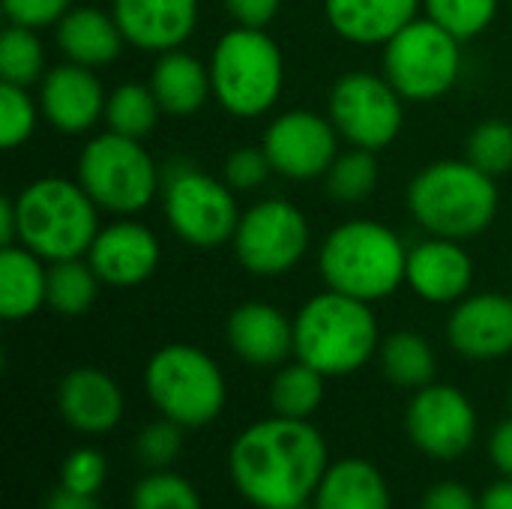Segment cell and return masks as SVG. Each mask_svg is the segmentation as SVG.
<instances>
[{
  "label": "cell",
  "instance_id": "cell-11",
  "mask_svg": "<svg viewBox=\"0 0 512 509\" xmlns=\"http://www.w3.org/2000/svg\"><path fill=\"white\" fill-rule=\"evenodd\" d=\"M330 120L351 147L381 150L402 132L405 99L381 75L348 72L330 90Z\"/></svg>",
  "mask_w": 512,
  "mask_h": 509
},
{
  "label": "cell",
  "instance_id": "cell-46",
  "mask_svg": "<svg viewBox=\"0 0 512 509\" xmlns=\"http://www.w3.org/2000/svg\"><path fill=\"white\" fill-rule=\"evenodd\" d=\"M18 243V213H15V198L0 201V246H15Z\"/></svg>",
  "mask_w": 512,
  "mask_h": 509
},
{
  "label": "cell",
  "instance_id": "cell-8",
  "mask_svg": "<svg viewBox=\"0 0 512 509\" xmlns=\"http://www.w3.org/2000/svg\"><path fill=\"white\" fill-rule=\"evenodd\" d=\"M78 183L99 210L132 216L150 207L162 177L138 138L108 129L84 144L78 156Z\"/></svg>",
  "mask_w": 512,
  "mask_h": 509
},
{
  "label": "cell",
  "instance_id": "cell-12",
  "mask_svg": "<svg viewBox=\"0 0 512 509\" xmlns=\"http://www.w3.org/2000/svg\"><path fill=\"white\" fill-rule=\"evenodd\" d=\"M312 231L300 207L282 198L258 201L240 216L234 231V252L240 264L255 276H282L294 270L306 249Z\"/></svg>",
  "mask_w": 512,
  "mask_h": 509
},
{
  "label": "cell",
  "instance_id": "cell-42",
  "mask_svg": "<svg viewBox=\"0 0 512 509\" xmlns=\"http://www.w3.org/2000/svg\"><path fill=\"white\" fill-rule=\"evenodd\" d=\"M420 509H480V501L474 498V492L462 483H438L423 495Z\"/></svg>",
  "mask_w": 512,
  "mask_h": 509
},
{
  "label": "cell",
  "instance_id": "cell-44",
  "mask_svg": "<svg viewBox=\"0 0 512 509\" xmlns=\"http://www.w3.org/2000/svg\"><path fill=\"white\" fill-rule=\"evenodd\" d=\"M45 509H99V504H96V495H78V492L60 486V489L48 498Z\"/></svg>",
  "mask_w": 512,
  "mask_h": 509
},
{
  "label": "cell",
  "instance_id": "cell-39",
  "mask_svg": "<svg viewBox=\"0 0 512 509\" xmlns=\"http://www.w3.org/2000/svg\"><path fill=\"white\" fill-rule=\"evenodd\" d=\"M273 165L261 150L255 147H240L228 156L225 162V183L234 189V192H249V189H258L267 177H270Z\"/></svg>",
  "mask_w": 512,
  "mask_h": 509
},
{
  "label": "cell",
  "instance_id": "cell-17",
  "mask_svg": "<svg viewBox=\"0 0 512 509\" xmlns=\"http://www.w3.org/2000/svg\"><path fill=\"white\" fill-rule=\"evenodd\" d=\"M450 345L468 360H498L512 351V297H462L447 321Z\"/></svg>",
  "mask_w": 512,
  "mask_h": 509
},
{
  "label": "cell",
  "instance_id": "cell-37",
  "mask_svg": "<svg viewBox=\"0 0 512 509\" xmlns=\"http://www.w3.org/2000/svg\"><path fill=\"white\" fill-rule=\"evenodd\" d=\"M183 450V426L162 417L156 423H150L147 429H141L138 441H135V456L141 465L153 468V471H165L177 462Z\"/></svg>",
  "mask_w": 512,
  "mask_h": 509
},
{
  "label": "cell",
  "instance_id": "cell-41",
  "mask_svg": "<svg viewBox=\"0 0 512 509\" xmlns=\"http://www.w3.org/2000/svg\"><path fill=\"white\" fill-rule=\"evenodd\" d=\"M279 6L282 0H225L228 15L240 27H255V30H264L276 18Z\"/></svg>",
  "mask_w": 512,
  "mask_h": 509
},
{
  "label": "cell",
  "instance_id": "cell-15",
  "mask_svg": "<svg viewBox=\"0 0 512 509\" xmlns=\"http://www.w3.org/2000/svg\"><path fill=\"white\" fill-rule=\"evenodd\" d=\"M162 249L156 234L132 219H120L108 228H99L87 261L105 285L135 288L147 282L159 267Z\"/></svg>",
  "mask_w": 512,
  "mask_h": 509
},
{
  "label": "cell",
  "instance_id": "cell-16",
  "mask_svg": "<svg viewBox=\"0 0 512 509\" xmlns=\"http://www.w3.org/2000/svg\"><path fill=\"white\" fill-rule=\"evenodd\" d=\"M39 108L45 120L63 135H81L105 117V90L90 66L60 63L39 81Z\"/></svg>",
  "mask_w": 512,
  "mask_h": 509
},
{
  "label": "cell",
  "instance_id": "cell-22",
  "mask_svg": "<svg viewBox=\"0 0 512 509\" xmlns=\"http://www.w3.org/2000/svg\"><path fill=\"white\" fill-rule=\"evenodd\" d=\"M423 0H324L330 27L354 45H387L408 27Z\"/></svg>",
  "mask_w": 512,
  "mask_h": 509
},
{
  "label": "cell",
  "instance_id": "cell-34",
  "mask_svg": "<svg viewBox=\"0 0 512 509\" xmlns=\"http://www.w3.org/2000/svg\"><path fill=\"white\" fill-rule=\"evenodd\" d=\"M132 509H201L195 486L171 471H153L132 489Z\"/></svg>",
  "mask_w": 512,
  "mask_h": 509
},
{
  "label": "cell",
  "instance_id": "cell-6",
  "mask_svg": "<svg viewBox=\"0 0 512 509\" xmlns=\"http://www.w3.org/2000/svg\"><path fill=\"white\" fill-rule=\"evenodd\" d=\"M207 66L216 102L234 117H261L282 96L285 57L264 30L237 24L216 42Z\"/></svg>",
  "mask_w": 512,
  "mask_h": 509
},
{
  "label": "cell",
  "instance_id": "cell-18",
  "mask_svg": "<svg viewBox=\"0 0 512 509\" xmlns=\"http://www.w3.org/2000/svg\"><path fill=\"white\" fill-rule=\"evenodd\" d=\"M198 0H111L129 45L141 51H174L198 27Z\"/></svg>",
  "mask_w": 512,
  "mask_h": 509
},
{
  "label": "cell",
  "instance_id": "cell-45",
  "mask_svg": "<svg viewBox=\"0 0 512 509\" xmlns=\"http://www.w3.org/2000/svg\"><path fill=\"white\" fill-rule=\"evenodd\" d=\"M480 509H512V477L492 483L480 498Z\"/></svg>",
  "mask_w": 512,
  "mask_h": 509
},
{
  "label": "cell",
  "instance_id": "cell-35",
  "mask_svg": "<svg viewBox=\"0 0 512 509\" xmlns=\"http://www.w3.org/2000/svg\"><path fill=\"white\" fill-rule=\"evenodd\" d=\"M468 162L501 177L512 168V126L507 120H486L468 138Z\"/></svg>",
  "mask_w": 512,
  "mask_h": 509
},
{
  "label": "cell",
  "instance_id": "cell-7",
  "mask_svg": "<svg viewBox=\"0 0 512 509\" xmlns=\"http://www.w3.org/2000/svg\"><path fill=\"white\" fill-rule=\"evenodd\" d=\"M144 387L159 414L183 429L213 423L228 399L222 369L195 345H165L156 351L147 363Z\"/></svg>",
  "mask_w": 512,
  "mask_h": 509
},
{
  "label": "cell",
  "instance_id": "cell-47",
  "mask_svg": "<svg viewBox=\"0 0 512 509\" xmlns=\"http://www.w3.org/2000/svg\"><path fill=\"white\" fill-rule=\"evenodd\" d=\"M300 509H306V507H300Z\"/></svg>",
  "mask_w": 512,
  "mask_h": 509
},
{
  "label": "cell",
  "instance_id": "cell-30",
  "mask_svg": "<svg viewBox=\"0 0 512 509\" xmlns=\"http://www.w3.org/2000/svg\"><path fill=\"white\" fill-rule=\"evenodd\" d=\"M159 114H162V105L156 93L144 84H120L108 93V102H105L108 129L126 138H138V141L156 129Z\"/></svg>",
  "mask_w": 512,
  "mask_h": 509
},
{
  "label": "cell",
  "instance_id": "cell-26",
  "mask_svg": "<svg viewBox=\"0 0 512 509\" xmlns=\"http://www.w3.org/2000/svg\"><path fill=\"white\" fill-rule=\"evenodd\" d=\"M315 509H390V486L366 459H342L327 468Z\"/></svg>",
  "mask_w": 512,
  "mask_h": 509
},
{
  "label": "cell",
  "instance_id": "cell-31",
  "mask_svg": "<svg viewBox=\"0 0 512 509\" xmlns=\"http://www.w3.org/2000/svg\"><path fill=\"white\" fill-rule=\"evenodd\" d=\"M0 78L6 84L30 87L45 78V48L30 27H6L0 36Z\"/></svg>",
  "mask_w": 512,
  "mask_h": 509
},
{
  "label": "cell",
  "instance_id": "cell-2",
  "mask_svg": "<svg viewBox=\"0 0 512 509\" xmlns=\"http://www.w3.org/2000/svg\"><path fill=\"white\" fill-rule=\"evenodd\" d=\"M411 216L432 237L468 240L483 234L498 213L495 177L474 162L444 159L426 165L408 186Z\"/></svg>",
  "mask_w": 512,
  "mask_h": 509
},
{
  "label": "cell",
  "instance_id": "cell-20",
  "mask_svg": "<svg viewBox=\"0 0 512 509\" xmlns=\"http://www.w3.org/2000/svg\"><path fill=\"white\" fill-rule=\"evenodd\" d=\"M60 417L84 435H105L123 417V393L117 381L99 369H72L57 390Z\"/></svg>",
  "mask_w": 512,
  "mask_h": 509
},
{
  "label": "cell",
  "instance_id": "cell-25",
  "mask_svg": "<svg viewBox=\"0 0 512 509\" xmlns=\"http://www.w3.org/2000/svg\"><path fill=\"white\" fill-rule=\"evenodd\" d=\"M48 303L45 261L27 246L0 249V315L6 321H24Z\"/></svg>",
  "mask_w": 512,
  "mask_h": 509
},
{
  "label": "cell",
  "instance_id": "cell-4",
  "mask_svg": "<svg viewBox=\"0 0 512 509\" xmlns=\"http://www.w3.org/2000/svg\"><path fill=\"white\" fill-rule=\"evenodd\" d=\"M327 288L375 303L408 276V249L396 231L372 219H354L327 234L318 255Z\"/></svg>",
  "mask_w": 512,
  "mask_h": 509
},
{
  "label": "cell",
  "instance_id": "cell-27",
  "mask_svg": "<svg viewBox=\"0 0 512 509\" xmlns=\"http://www.w3.org/2000/svg\"><path fill=\"white\" fill-rule=\"evenodd\" d=\"M381 366L396 387L423 390L435 384V351L420 333H393L381 348Z\"/></svg>",
  "mask_w": 512,
  "mask_h": 509
},
{
  "label": "cell",
  "instance_id": "cell-40",
  "mask_svg": "<svg viewBox=\"0 0 512 509\" xmlns=\"http://www.w3.org/2000/svg\"><path fill=\"white\" fill-rule=\"evenodd\" d=\"M69 9H72V0H3V12L9 24L30 27V30L57 24Z\"/></svg>",
  "mask_w": 512,
  "mask_h": 509
},
{
  "label": "cell",
  "instance_id": "cell-1",
  "mask_svg": "<svg viewBox=\"0 0 512 509\" xmlns=\"http://www.w3.org/2000/svg\"><path fill=\"white\" fill-rule=\"evenodd\" d=\"M327 468L321 432L306 420L279 414L240 432L228 453V471L237 492L258 509L306 507Z\"/></svg>",
  "mask_w": 512,
  "mask_h": 509
},
{
  "label": "cell",
  "instance_id": "cell-19",
  "mask_svg": "<svg viewBox=\"0 0 512 509\" xmlns=\"http://www.w3.org/2000/svg\"><path fill=\"white\" fill-rule=\"evenodd\" d=\"M405 282L426 303H459L474 282V261L459 240L429 237L408 249Z\"/></svg>",
  "mask_w": 512,
  "mask_h": 509
},
{
  "label": "cell",
  "instance_id": "cell-32",
  "mask_svg": "<svg viewBox=\"0 0 512 509\" xmlns=\"http://www.w3.org/2000/svg\"><path fill=\"white\" fill-rule=\"evenodd\" d=\"M324 177H327V189H330V195L336 201H342V204L366 201L375 192V186H378L375 150L354 147L348 153H339Z\"/></svg>",
  "mask_w": 512,
  "mask_h": 509
},
{
  "label": "cell",
  "instance_id": "cell-9",
  "mask_svg": "<svg viewBox=\"0 0 512 509\" xmlns=\"http://www.w3.org/2000/svg\"><path fill=\"white\" fill-rule=\"evenodd\" d=\"M459 72V39L432 18H414L384 45V78L405 102L441 99L453 90Z\"/></svg>",
  "mask_w": 512,
  "mask_h": 509
},
{
  "label": "cell",
  "instance_id": "cell-36",
  "mask_svg": "<svg viewBox=\"0 0 512 509\" xmlns=\"http://www.w3.org/2000/svg\"><path fill=\"white\" fill-rule=\"evenodd\" d=\"M39 105L30 99L27 87L18 84H0V144L3 150H15L24 144L39 120Z\"/></svg>",
  "mask_w": 512,
  "mask_h": 509
},
{
  "label": "cell",
  "instance_id": "cell-28",
  "mask_svg": "<svg viewBox=\"0 0 512 509\" xmlns=\"http://www.w3.org/2000/svg\"><path fill=\"white\" fill-rule=\"evenodd\" d=\"M99 282L102 279L96 276L90 261H54L48 267V306L66 318H78L96 303Z\"/></svg>",
  "mask_w": 512,
  "mask_h": 509
},
{
  "label": "cell",
  "instance_id": "cell-14",
  "mask_svg": "<svg viewBox=\"0 0 512 509\" xmlns=\"http://www.w3.org/2000/svg\"><path fill=\"white\" fill-rule=\"evenodd\" d=\"M264 153L273 171L288 180L324 177L339 156V132L330 117L288 111L267 126Z\"/></svg>",
  "mask_w": 512,
  "mask_h": 509
},
{
  "label": "cell",
  "instance_id": "cell-5",
  "mask_svg": "<svg viewBox=\"0 0 512 509\" xmlns=\"http://www.w3.org/2000/svg\"><path fill=\"white\" fill-rule=\"evenodd\" d=\"M378 351V321L366 300L324 291L294 318V354L327 375H351Z\"/></svg>",
  "mask_w": 512,
  "mask_h": 509
},
{
  "label": "cell",
  "instance_id": "cell-38",
  "mask_svg": "<svg viewBox=\"0 0 512 509\" xmlns=\"http://www.w3.org/2000/svg\"><path fill=\"white\" fill-rule=\"evenodd\" d=\"M105 474H108V465H105L102 453L84 447V450H75L66 456V462L60 468V486L72 489L78 495H96L105 483Z\"/></svg>",
  "mask_w": 512,
  "mask_h": 509
},
{
  "label": "cell",
  "instance_id": "cell-21",
  "mask_svg": "<svg viewBox=\"0 0 512 509\" xmlns=\"http://www.w3.org/2000/svg\"><path fill=\"white\" fill-rule=\"evenodd\" d=\"M228 345L249 366H279L294 354V321L270 303H243L228 318Z\"/></svg>",
  "mask_w": 512,
  "mask_h": 509
},
{
  "label": "cell",
  "instance_id": "cell-13",
  "mask_svg": "<svg viewBox=\"0 0 512 509\" xmlns=\"http://www.w3.org/2000/svg\"><path fill=\"white\" fill-rule=\"evenodd\" d=\"M405 429L420 453L450 462L474 447L477 411L462 390L450 384H429L414 393L405 414Z\"/></svg>",
  "mask_w": 512,
  "mask_h": 509
},
{
  "label": "cell",
  "instance_id": "cell-29",
  "mask_svg": "<svg viewBox=\"0 0 512 509\" xmlns=\"http://www.w3.org/2000/svg\"><path fill=\"white\" fill-rule=\"evenodd\" d=\"M324 399V375L303 360L279 369L270 387V402L279 417H294V420H309Z\"/></svg>",
  "mask_w": 512,
  "mask_h": 509
},
{
  "label": "cell",
  "instance_id": "cell-24",
  "mask_svg": "<svg viewBox=\"0 0 512 509\" xmlns=\"http://www.w3.org/2000/svg\"><path fill=\"white\" fill-rule=\"evenodd\" d=\"M150 90L156 93L162 111L174 117H186L204 108V102L213 96L210 66H204L198 57L174 48L159 54L150 78Z\"/></svg>",
  "mask_w": 512,
  "mask_h": 509
},
{
  "label": "cell",
  "instance_id": "cell-23",
  "mask_svg": "<svg viewBox=\"0 0 512 509\" xmlns=\"http://www.w3.org/2000/svg\"><path fill=\"white\" fill-rule=\"evenodd\" d=\"M123 30L111 12L93 9V6H72L57 21V48L69 63L81 66H108L123 51Z\"/></svg>",
  "mask_w": 512,
  "mask_h": 509
},
{
  "label": "cell",
  "instance_id": "cell-3",
  "mask_svg": "<svg viewBox=\"0 0 512 509\" xmlns=\"http://www.w3.org/2000/svg\"><path fill=\"white\" fill-rule=\"evenodd\" d=\"M15 213L18 243L48 264L87 255L99 234V207L78 180H33L18 192Z\"/></svg>",
  "mask_w": 512,
  "mask_h": 509
},
{
  "label": "cell",
  "instance_id": "cell-33",
  "mask_svg": "<svg viewBox=\"0 0 512 509\" xmlns=\"http://www.w3.org/2000/svg\"><path fill=\"white\" fill-rule=\"evenodd\" d=\"M426 15L459 42L480 36L498 15V0H423Z\"/></svg>",
  "mask_w": 512,
  "mask_h": 509
},
{
  "label": "cell",
  "instance_id": "cell-10",
  "mask_svg": "<svg viewBox=\"0 0 512 509\" xmlns=\"http://www.w3.org/2000/svg\"><path fill=\"white\" fill-rule=\"evenodd\" d=\"M162 201L174 234L195 249L231 243L243 216L234 189L192 165H177L168 171L162 183Z\"/></svg>",
  "mask_w": 512,
  "mask_h": 509
},
{
  "label": "cell",
  "instance_id": "cell-43",
  "mask_svg": "<svg viewBox=\"0 0 512 509\" xmlns=\"http://www.w3.org/2000/svg\"><path fill=\"white\" fill-rule=\"evenodd\" d=\"M489 456H492V465L504 477H512V417L495 426V432L489 438Z\"/></svg>",
  "mask_w": 512,
  "mask_h": 509
}]
</instances>
